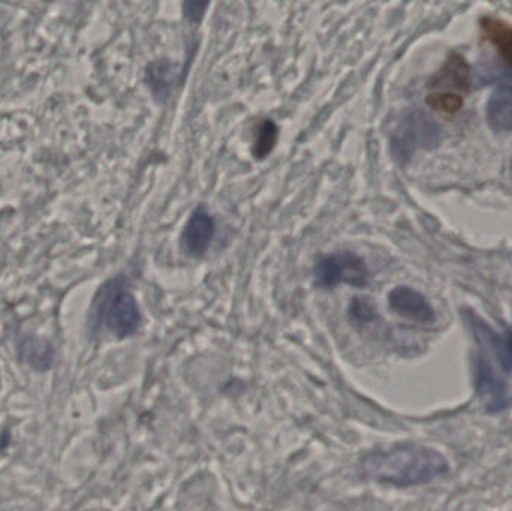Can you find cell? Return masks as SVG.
<instances>
[{
  "instance_id": "1",
  "label": "cell",
  "mask_w": 512,
  "mask_h": 511,
  "mask_svg": "<svg viewBox=\"0 0 512 511\" xmlns=\"http://www.w3.org/2000/svg\"><path fill=\"white\" fill-rule=\"evenodd\" d=\"M447 471L448 462L441 453L414 444L369 453L360 462L366 479L402 488L432 482Z\"/></svg>"
},
{
  "instance_id": "2",
  "label": "cell",
  "mask_w": 512,
  "mask_h": 511,
  "mask_svg": "<svg viewBox=\"0 0 512 511\" xmlns=\"http://www.w3.org/2000/svg\"><path fill=\"white\" fill-rule=\"evenodd\" d=\"M93 318L96 323L104 324L119 339L135 335L141 326L137 300L119 279L111 281L99 291Z\"/></svg>"
},
{
  "instance_id": "3",
  "label": "cell",
  "mask_w": 512,
  "mask_h": 511,
  "mask_svg": "<svg viewBox=\"0 0 512 511\" xmlns=\"http://www.w3.org/2000/svg\"><path fill=\"white\" fill-rule=\"evenodd\" d=\"M471 89V66L459 53H451L429 83L427 104L444 114L457 113Z\"/></svg>"
},
{
  "instance_id": "4",
  "label": "cell",
  "mask_w": 512,
  "mask_h": 511,
  "mask_svg": "<svg viewBox=\"0 0 512 511\" xmlns=\"http://www.w3.org/2000/svg\"><path fill=\"white\" fill-rule=\"evenodd\" d=\"M315 281L324 288L337 284L361 288L369 281V270L358 255L348 251L337 252L319 258L315 266Z\"/></svg>"
},
{
  "instance_id": "5",
  "label": "cell",
  "mask_w": 512,
  "mask_h": 511,
  "mask_svg": "<svg viewBox=\"0 0 512 511\" xmlns=\"http://www.w3.org/2000/svg\"><path fill=\"white\" fill-rule=\"evenodd\" d=\"M439 141V129L429 117L423 113H415L403 123L399 134L394 138V149L397 155L409 156L417 149L430 147Z\"/></svg>"
},
{
  "instance_id": "6",
  "label": "cell",
  "mask_w": 512,
  "mask_h": 511,
  "mask_svg": "<svg viewBox=\"0 0 512 511\" xmlns=\"http://www.w3.org/2000/svg\"><path fill=\"white\" fill-rule=\"evenodd\" d=\"M477 390L481 401L490 413H499L511 405L510 389L499 377L486 354H480L477 362Z\"/></svg>"
},
{
  "instance_id": "7",
  "label": "cell",
  "mask_w": 512,
  "mask_h": 511,
  "mask_svg": "<svg viewBox=\"0 0 512 511\" xmlns=\"http://www.w3.org/2000/svg\"><path fill=\"white\" fill-rule=\"evenodd\" d=\"M390 308L400 317L415 323L429 324L435 321V309L429 300L411 287H396L388 294Z\"/></svg>"
},
{
  "instance_id": "8",
  "label": "cell",
  "mask_w": 512,
  "mask_h": 511,
  "mask_svg": "<svg viewBox=\"0 0 512 511\" xmlns=\"http://www.w3.org/2000/svg\"><path fill=\"white\" fill-rule=\"evenodd\" d=\"M215 219L212 218L209 212L203 206L198 207L188 224L185 225V230L182 233V246L183 251L189 257L200 258L206 254L215 237Z\"/></svg>"
},
{
  "instance_id": "9",
  "label": "cell",
  "mask_w": 512,
  "mask_h": 511,
  "mask_svg": "<svg viewBox=\"0 0 512 511\" xmlns=\"http://www.w3.org/2000/svg\"><path fill=\"white\" fill-rule=\"evenodd\" d=\"M468 323L478 342L499 360L505 371L512 372V329L496 333L474 314H468Z\"/></svg>"
},
{
  "instance_id": "10",
  "label": "cell",
  "mask_w": 512,
  "mask_h": 511,
  "mask_svg": "<svg viewBox=\"0 0 512 511\" xmlns=\"http://www.w3.org/2000/svg\"><path fill=\"white\" fill-rule=\"evenodd\" d=\"M487 122L496 132H512V86H501L492 93L486 108Z\"/></svg>"
},
{
  "instance_id": "11",
  "label": "cell",
  "mask_w": 512,
  "mask_h": 511,
  "mask_svg": "<svg viewBox=\"0 0 512 511\" xmlns=\"http://www.w3.org/2000/svg\"><path fill=\"white\" fill-rule=\"evenodd\" d=\"M484 35L498 48L502 59L512 66V26L498 18L484 17L481 20Z\"/></svg>"
},
{
  "instance_id": "12",
  "label": "cell",
  "mask_w": 512,
  "mask_h": 511,
  "mask_svg": "<svg viewBox=\"0 0 512 511\" xmlns=\"http://www.w3.org/2000/svg\"><path fill=\"white\" fill-rule=\"evenodd\" d=\"M277 137H279V129H277L276 123L270 119L262 120L255 132V158L264 159L265 156L270 155L271 150L276 146Z\"/></svg>"
},
{
  "instance_id": "13",
  "label": "cell",
  "mask_w": 512,
  "mask_h": 511,
  "mask_svg": "<svg viewBox=\"0 0 512 511\" xmlns=\"http://www.w3.org/2000/svg\"><path fill=\"white\" fill-rule=\"evenodd\" d=\"M352 320L355 323L366 324L376 318V308L369 299H354L349 308Z\"/></svg>"
},
{
  "instance_id": "14",
  "label": "cell",
  "mask_w": 512,
  "mask_h": 511,
  "mask_svg": "<svg viewBox=\"0 0 512 511\" xmlns=\"http://www.w3.org/2000/svg\"><path fill=\"white\" fill-rule=\"evenodd\" d=\"M207 8H209V3H185L183 5L186 17L192 21L200 20Z\"/></svg>"
},
{
  "instance_id": "15",
  "label": "cell",
  "mask_w": 512,
  "mask_h": 511,
  "mask_svg": "<svg viewBox=\"0 0 512 511\" xmlns=\"http://www.w3.org/2000/svg\"><path fill=\"white\" fill-rule=\"evenodd\" d=\"M511 173H512V161H511Z\"/></svg>"
}]
</instances>
